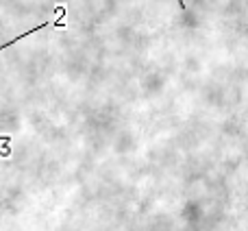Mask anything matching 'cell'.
<instances>
[{"label": "cell", "instance_id": "cell-1", "mask_svg": "<svg viewBox=\"0 0 248 231\" xmlns=\"http://www.w3.org/2000/svg\"><path fill=\"white\" fill-rule=\"evenodd\" d=\"M63 17H65V9L59 13V20H55V22H42L39 26H35V29H31V31H26V33H22V35H17L16 39H11V42H7V44H2L0 46V50H4V48H9V46H13L16 42H20V39H24V37H29V35H33V33H37V31H42V29H48V26H55V29H68V24L63 22Z\"/></svg>", "mask_w": 248, "mask_h": 231}, {"label": "cell", "instance_id": "cell-2", "mask_svg": "<svg viewBox=\"0 0 248 231\" xmlns=\"http://www.w3.org/2000/svg\"><path fill=\"white\" fill-rule=\"evenodd\" d=\"M179 7H181V9H185V2H183V0H179Z\"/></svg>", "mask_w": 248, "mask_h": 231}]
</instances>
